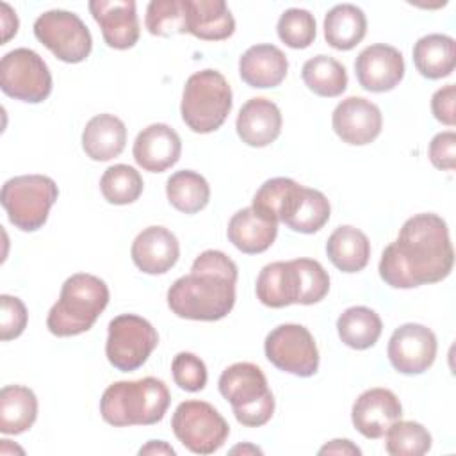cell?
I'll return each instance as SVG.
<instances>
[{
    "mask_svg": "<svg viewBox=\"0 0 456 456\" xmlns=\"http://www.w3.org/2000/svg\"><path fill=\"white\" fill-rule=\"evenodd\" d=\"M144 23L151 36L169 37L173 34H185L183 0H151L146 7Z\"/></svg>",
    "mask_w": 456,
    "mask_h": 456,
    "instance_id": "cell-36",
    "label": "cell"
},
{
    "mask_svg": "<svg viewBox=\"0 0 456 456\" xmlns=\"http://www.w3.org/2000/svg\"><path fill=\"white\" fill-rule=\"evenodd\" d=\"M235 128L242 142L253 148H264L278 139L281 132V112L267 98H251L240 107Z\"/></svg>",
    "mask_w": 456,
    "mask_h": 456,
    "instance_id": "cell-21",
    "label": "cell"
},
{
    "mask_svg": "<svg viewBox=\"0 0 456 456\" xmlns=\"http://www.w3.org/2000/svg\"><path fill=\"white\" fill-rule=\"evenodd\" d=\"M239 451H242V452H258V454L262 452L260 449H256V447H253V445H244V447H242V445H237V447H233V449H232V452H233V454H235V452H239Z\"/></svg>",
    "mask_w": 456,
    "mask_h": 456,
    "instance_id": "cell-47",
    "label": "cell"
},
{
    "mask_svg": "<svg viewBox=\"0 0 456 456\" xmlns=\"http://www.w3.org/2000/svg\"><path fill=\"white\" fill-rule=\"evenodd\" d=\"M34 36L62 62H82L93 48L91 32L86 23L69 11L53 9L37 16Z\"/></svg>",
    "mask_w": 456,
    "mask_h": 456,
    "instance_id": "cell-11",
    "label": "cell"
},
{
    "mask_svg": "<svg viewBox=\"0 0 456 456\" xmlns=\"http://www.w3.org/2000/svg\"><path fill=\"white\" fill-rule=\"evenodd\" d=\"M454 102H456V87L454 84H447L440 87L431 98V110L433 116L449 126H454L456 114H454Z\"/></svg>",
    "mask_w": 456,
    "mask_h": 456,
    "instance_id": "cell-43",
    "label": "cell"
},
{
    "mask_svg": "<svg viewBox=\"0 0 456 456\" xmlns=\"http://www.w3.org/2000/svg\"><path fill=\"white\" fill-rule=\"evenodd\" d=\"M358 84L370 93L394 89L404 77L403 53L390 45L378 43L363 48L354 61Z\"/></svg>",
    "mask_w": 456,
    "mask_h": 456,
    "instance_id": "cell-14",
    "label": "cell"
},
{
    "mask_svg": "<svg viewBox=\"0 0 456 456\" xmlns=\"http://www.w3.org/2000/svg\"><path fill=\"white\" fill-rule=\"evenodd\" d=\"M142 176L139 171L126 164H116L103 171L100 178V191L112 205L134 203L142 192Z\"/></svg>",
    "mask_w": 456,
    "mask_h": 456,
    "instance_id": "cell-34",
    "label": "cell"
},
{
    "mask_svg": "<svg viewBox=\"0 0 456 456\" xmlns=\"http://www.w3.org/2000/svg\"><path fill=\"white\" fill-rule=\"evenodd\" d=\"M159 344L157 330L135 314H121L109 322L105 354L121 372L139 369Z\"/></svg>",
    "mask_w": 456,
    "mask_h": 456,
    "instance_id": "cell-9",
    "label": "cell"
},
{
    "mask_svg": "<svg viewBox=\"0 0 456 456\" xmlns=\"http://www.w3.org/2000/svg\"><path fill=\"white\" fill-rule=\"evenodd\" d=\"M18 30V18L16 12L7 4H2V45H5Z\"/></svg>",
    "mask_w": 456,
    "mask_h": 456,
    "instance_id": "cell-44",
    "label": "cell"
},
{
    "mask_svg": "<svg viewBox=\"0 0 456 456\" xmlns=\"http://www.w3.org/2000/svg\"><path fill=\"white\" fill-rule=\"evenodd\" d=\"M403 415L397 395L388 388H369L358 395L351 410L353 426L365 438H381Z\"/></svg>",
    "mask_w": 456,
    "mask_h": 456,
    "instance_id": "cell-16",
    "label": "cell"
},
{
    "mask_svg": "<svg viewBox=\"0 0 456 456\" xmlns=\"http://www.w3.org/2000/svg\"><path fill=\"white\" fill-rule=\"evenodd\" d=\"M278 37L290 48H306L315 39V18L306 9H287L278 20Z\"/></svg>",
    "mask_w": 456,
    "mask_h": 456,
    "instance_id": "cell-37",
    "label": "cell"
},
{
    "mask_svg": "<svg viewBox=\"0 0 456 456\" xmlns=\"http://www.w3.org/2000/svg\"><path fill=\"white\" fill-rule=\"evenodd\" d=\"M109 303V287L87 273L71 274L50 308L46 326L55 337H75L93 328Z\"/></svg>",
    "mask_w": 456,
    "mask_h": 456,
    "instance_id": "cell-4",
    "label": "cell"
},
{
    "mask_svg": "<svg viewBox=\"0 0 456 456\" xmlns=\"http://www.w3.org/2000/svg\"><path fill=\"white\" fill-rule=\"evenodd\" d=\"M37 417L36 394L23 385H7L0 390V431L20 435L32 428Z\"/></svg>",
    "mask_w": 456,
    "mask_h": 456,
    "instance_id": "cell-30",
    "label": "cell"
},
{
    "mask_svg": "<svg viewBox=\"0 0 456 456\" xmlns=\"http://www.w3.org/2000/svg\"><path fill=\"white\" fill-rule=\"evenodd\" d=\"M171 428L175 436L194 454H212L228 438L230 426L224 417L205 401H183L176 406Z\"/></svg>",
    "mask_w": 456,
    "mask_h": 456,
    "instance_id": "cell-8",
    "label": "cell"
},
{
    "mask_svg": "<svg viewBox=\"0 0 456 456\" xmlns=\"http://www.w3.org/2000/svg\"><path fill=\"white\" fill-rule=\"evenodd\" d=\"M126 144V126L114 114H98L91 118L82 132V148L93 160H110L118 157Z\"/></svg>",
    "mask_w": 456,
    "mask_h": 456,
    "instance_id": "cell-25",
    "label": "cell"
},
{
    "mask_svg": "<svg viewBox=\"0 0 456 456\" xmlns=\"http://www.w3.org/2000/svg\"><path fill=\"white\" fill-rule=\"evenodd\" d=\"M139 454L142 456V454H175V449L169 445V444H166V442H162V440H150L144 447H141L139 449Z\"/></svg>",
    "mask_w": 456,
    "mask_h": 456,
    "instance_id": "cell-46",
    "label": "cell"
},
{
    "mask_svg": "<svg viewBox=\"0 0 456 456\" xmlns=\"http://www.w3.org/2000/svg\"><path fill=\"white\" fill-rule=\"evenodd\" d=\"M267 360L280 370L308 378L319 369V351L312 333L301 324H280L264 342Z\"/></svg>",
    "mask_w": 456,
    "mask_h": 456,
    "instance_id": "cell-12",
    "label": "cell"
},
{
    "mask_svg": "<svg viewBox=\"0 0 456 456\" xmlns=\"http://www.w3.org/2000/svg\"><path fill=\"white\" fill-rule=\"evenodd\" d=\"M429 160L436 169L452 171L456 166V134L452 130L436 134L429 142Z\"/></svg>",
    "mask_w": 456,
    "mask_h": 456,
    "instance_id": "cell-42",
    "label": "cell"
},
{
    "mask_svg": "<svg viewBox=\"0 0 456 456\" xmlns=\"http://www.w3.org/2000/svg\"><path fill=\"white\" fill-rule=\"evenodd\" d=\"M171 394L162 379L142 378L109 385L100 399L103 420L116 428L151 426L162 420Z\"/></svg>",
    "mask_w": 456,
    "mask_h": 456,
    "instance_id": "cell-3",
    "label": "cell"
},
{
    "mask_svg": "<svg viewBox=\"0 0 456 456\" xmlns=\"http://www.w3.org/2000/svg\"><path fill=\"white\" fill-rule=\"evenodd\" d=\"M335 134L347 144L363 146L372 142L383 126L381 110L370 100L349 96L342 100L331 116Z\"/></svg>",
    "mask_w": 456,
    "mask_h": 456,
    "instance_id": "cell-15",
    "label": "cell"
},
{
    "mask_svg": "<svg viewBox=\"0 0 456 456\" xmlns=\"http://www.w3.org/2000/svg\"><path fill=\"white\" fill-rule=\"evenodd\" d=\"M237 265L217 249L196 256L191 273L178 278L167 290L169 310L191 321H219L235 305Z\"/></svg>",
    "mask_w": 456,
    "mask_h": 456,
    "instance_id": "cell-2",
    "label": "cell"
},
{
    "mask_svg": "<svg viewBox=\"0 0 456 456\" xmlns=\"http://www.w3.org/2000/svg\"><path fill=\"white\" fill-rule=\"evenodd\" d=\"M296 180L292 178H285V176H276L271 178L267 182H264L260 185V189L255 192L253 196V210L262 216L267 221L273 223H280V208L281 203L289 192V189L292 187Z\"/></svg>",
    "mask_w": 456,
    "mask_h": 456,
    "instance_id": "cell-39",
    "label": "cell"
},
{
    "mask_svg": "<svg viewBox=\"0 0 456 456\" xmlns=\"http://www.w3.org/2000/svg\"><path fill=\"white\" fill-rule=\"evenodd\" d=\"M187 32L203 41L228 39L235 20L223 0H183Z\"/></svg>",
    "mask_w": 456,
    "mask_h": 456,
    "instance_id": "cell-23",
    "label": "cell"
},
{
    "mask_svg": "<svg viewBox=\"0 0 456 456\" xmlns=\"http://www.w3.org/2000/svg\"><path fill=\"white\" fill-rule=\"evenodd\" d=\"M383 330L379 315L367 306H351L337 319V331L340 340L353 349L372 347Z\"/></svg>",
    "mask_w": 456,
    "mask_h": 456,
    "instance_id": "cell-31",
    "label": "cell"
},
{
    "mask_svg": "<svg viewBox=\"0 0 456 456\" xmlns=\"http://www.w3.org/2000/svg\"><path fill=\"white\" fill-rule=\"evenodd\" d=\"M387 452L392 456H420L431 449L429 431L413 420H395L387 429Z\"/></svg>",
    "mask_w": 456,
    "mask_h": 456,
    "instance_id": "cell-35",
    "label": "cell"
},
{
    "mask_svg": "<svg viewBox=\"0 0 456 456\" xmlns=\"http://www.w3.org/2000/svg\"><path fill=\"white\" fill-rule=\"evenodd\" d=\"M89 11L110 48L126 50L137 43L139 20L134 0H91Z\"/></svg>",
    "mask_w": 456,
    "mask_h": 456,
    "instance_id": "cell-17",
    "label": "cell"
},
{
    "mask_svg": "<svg viewBox=\"0 0 456 456\" xmlns=\"http://www.w3.org/2000/svg\"><path fill=\"white\" fill-rule=\"evenodd\" d=\"M130 255L139 271L164 274L178 262L180 244L176 235L167 228L148 226L134 239Z\"/></svg>",
    "mask_w": 456,
    "mask_h": 456,
    "instance_id": "cell-20",
    "label": "cell"
},
{
    "mask_svg": "<svg viewBox=\"0 0 456 456\" xmlns=\"http://www.w3.org/2000/svg\"><path fill=\"white\" fill-rule=\"evenodd\" d=\"M171 372L175 383L187 392H200L207 385V367L201 358L182 351L173 358Z\"/></svg>",
    "mask_w": 456,
    "mask_h": 456,
    "instance_id": "cell-40",
    "label": "cell"
},
{
    "mask_svg": "<svg viewBox=\"0 0 456 456\" xmlns=\"http://www.w3.org/2000/svg\"><path fill=\"white\" fill-rule=\"evenodd\" d=\"M330 212V201L321 191L294 182L281 203L280 221L294 232L315 233L328 223Z\"/></svg>",
    "mask_w": 456,
    "mask_h": 456,
    "instance_id": "cell-18",
    "label": "cell"
},
{
    "mask_svg": "<svg viewBox=\"0 0 456 456\" xmlns=\"http://www.w3.org/2000/svg\"><path fill=\"white\" fill-rule=\"evenodd\" d=\"M388 360L401 374H422L428 370L436 356L435 333L417 322H408L394 330L388 347Z\"/></svg>",
    "mask_w": 456,
    "mask_h": 456,
    "instance_id": "cell-13",
    "label": "cell"
},
{
    "mask_svg": "<svg viewBox=\"0 0 456 456\" xmlns=\"http://www.w3.org/2000/svg\"><path fill=\"white\" fill-rule=\"evenodd\" d=\"M226 233L239 251L256 255L271 248L278 235V224L258 216L253 207H246L232 216Z\"/></svg>",
    "mask_w": 456,
    "mask_h": 456,
    "instance_id": "cell-24",
    "label": "cell"
},
{
    "mask_svg": "<svg viewBox=\"0 0 456 456\" xmlns=\"http://www.w3.org/2000/svg\"><path fill=\"white\" fill-rule=\"evenodd\" d=\"M132 153L137 166L144 171L162 173L178 162L182 141L169 125L153 123L137 134Z\"/></svg>",
    "mask_w": 456,
    "mask_h": 456,
    "instance_id": "cell-19",
    "label": "cell"
},
{
    "mask_svg": "<svg viewBox=\"0 0 456 456\" xmlns=\"http://www.w3.org/2000/svg\"><path fill=\"white\" fill-rule=\"evenodd\" d=\"M319 454H362L351 440H331L319 449Z\"/></svg>",
    "mask_w": 456,
    "mask_h": 456,
    "instance_id": "cell-45",
    "label": "cell"
},
{
    "mask_svg": "<svg viewBox=\"0 0 456 456\" xmlns=\"http://www.w3.org/2000/svg\"><path fill=\"white\" fill-rule=\"evenodd\" d=\"M454 251L445 221L436 214H417L404 221L399 235L379 260L381 280L394 289H413L445 280Z\"/></svg>",
    "mask_w": 456,
    "mask_h": 456,
    "instance_id": "cell-1",
    "label": "cell"
},
{
    "mask_svg": "<svg viewBox=\"0 0 456 456\" xmlns=\"http://www.w3.org/2000/svg\"><path fill=\"white\" fill-rule=\"evenodd\" d=\"M27 308L16 296H0V338L4 342L20 337L27 326Z\"/></svg>",
    "mask_w": 456,
    "mask_h": 456,
    "instance_id": "cell-41",
    "label": "cell"
},
{
    "mask_svg": "<svg viewBox=\"0 0 456 456\" xmlns=\"http://www.w3.org/2000/svg\"><path fill=\"white\" fill-rule=\"evenodd\" d=\"M367 32L363 11L353 4H338L324 16V39L335 50L354 48Z\"/></svg>",
    "mask_w": 456,
    "mask_h": 456,
    "instance_id": "cell-29",
    "label": "cell"
},
{
    "mask_svg": "<svg viewBox=\"0 0 456 456\" xmlns=\"http://www.w3.org/2000/svg\"><path fill=\"white\" fill-rule=\"evenodd\" d=\"M299 280V305H314L324 299L330 290V276L324 267L314 258L292 260Z\"/></svg>",
    "mask_w": 456,
    "mask_h": 456,
    "instance_id": "cell-38",
    "label": "cell"
},
{
    "mask_svg": "<svg viewBox=\"0 0 456 456\" xmlns=\"http://www.w3.org/2000/svg\"><path fill=\"white\" fill-rule=\"evenodd\" d=\"M287 55L274 45H253L239 59V75L249 87H276L287 77Z\"/></svg>",
    "mask_w": 456,
    "mask_h": 456,
    "instance_id": "cell-22",
    "label": "cell"
},
{
    "mask_svg": "<svg viewBox=\"0 0 456 456\" xmlns=\"http://www.w3.org/2000/svg\"><path fill=\"white\" fill-rule=\"evenodd\" d=\"M57 196L59 189L50 176L21 175L9 178L2 185L0 203L16 228L36 232L46 223Z\"/></svg>",
    "mask_w": 456,
    "mask_h": 456,
    "instance_id": "cell-7",
    "label": "cell"
},
{
    "mask_svg": "<svg viewBox=\"0 0 456 456\" xmlns=\"http://www.w3.org/2000/svg\"><path fill=\"white\" fill-rule=\"evenodd\" d=\"M0 87L14 100L39 103L52 93V75L37 52L14 48L0 61Z\"/></svg>",
    "mask_w": 456,
    "mask_h": 456,
    "instance_id": "cell-10",
    "label": "cell"
},
{
    "mask_svg": "<svg viewBox=\"0 0 456 456\" xmlns=\"http://www.w3.org/2000/svg\"><path fill=\"white\" fill-rule=\"evenodd\" d=\"M166 194L176 210L183 214H196L207 207L210 200V187L200 173L182 169L167 178Z\"/></svg>",
    "mask_w": 456,
    "mask_h": 456,
    "instance_id": "cell-32",
    "label": "cell"
},
{
    "mask_svg": "<svg viewBox=\"0 0 456 456\" xmlns=\"http://www.w3.org/2000/svg\"><path fill=\"white\" fill-rule=\"evenodd\" d=\"M256 297L271 308H283L299 299V280L292 260L267 264L256 278Z\"/></svg>",
    "mask_w": 456,
    "mask_h": 456,
    "instance_id": "cell-26",
    "label": "cell"
},
{
    "mask_svg": "<svg viewBox=\"0 0 456 456\" xmlns=\"http://www.w3.org/2000/svg\"><path fill=\"white\" fill-rule=\"evenodd\" d=\"M217 385L242 426L260 428L273 417L274 397L258 365L249 362L233 363L223 370Z\"/></svg>",
    "mask_w": 456,
    "mask_h": 456,
    "instance_id": "cell-6",
    "label": "cell"
},
{
    "mask_svg": "<svg viewBox=\"0 0 456 456\" xmlns=\"http://www.w3.org/2000/svg\"><path fill=\"white\" fill-rule=\"evenodd\" d=\"M417 71L431 80L449 77L456 64V43L445 34H428L413 46Z\"/></svg>",
    "mask_w": 456,
    "mask_h": 456,
    "instance_id": "cell-28",
    "label": "cell"
},
{
    "mask_svg": "<svg viewBox=\"0 0 456 456\" xmlns=\"http://www.w3.org/2000/svg\"><path fill=\"white\" fill-rule=\"evenodd\" d=\"M232 87L216 69L192 73L182 93L180 114L183 123L196 134L217 130L232 110Z\"/></svg>",
    "mask_w": 456,
    "mask_h": 456,
    "instance_id": "cell-5",
    "label": "cell"
},
{
    "mask_svg": "<svg viewBox=\"0 0 456 456\" xmlns=\"http://www.w3.org/2000/svg\"><path fill=\"white\" fill-rule=\"evenodd\" d=\"M301 78L305 86L317 96L335 98L347 87L346 68L330 55H315L303 64Z\"/></svg>",
    "mask_w": 456,
    "mask_h": 456,
    "instance_id": "cell-33",
    "label": "cell"
},
{
    "mask_svg": "<svg viewBox=\"0 0 456 456\" xmlns=\"http://www.w3.org/2000/svg\"><path fill=\"white\" fill-rule=\"evenodd\" d=\"M326 253L338 271L358 273L369 264L370 242L362 230L344 224L328 237Z\"/></svg>",
    "mask_w": 456,
    "mask_h": 456,
    "instance_id": "cell-27",
    "label": "cell"
}]
</instances>
